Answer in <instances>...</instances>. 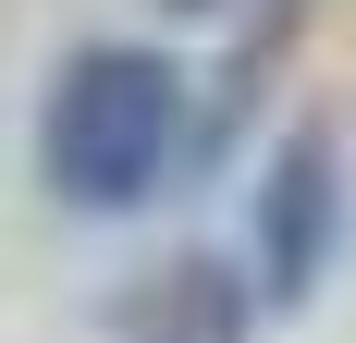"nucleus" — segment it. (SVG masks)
<instances>
[{"mask_svg":"<svg viewBox=\"0 0 356 343\" xmlns=\"http://www.w3.org/2000/svg\"><path fill=\"white\" fill-rule=\"evenodd\" d=\"M172 135H184V74L160 62V49H123V37H99V49H74L62 86H49V110H37V172H49V196L62 208H136L160 172H172Z\"/></svg>","mask_w":356,"mask_h":343,"instance_id":"1","label":"nucleus"},{"mask_svg":"<svg viewBox=\"0 0 356 343\" xmlns=\"http://www.w3.org/2000/svg\"><path fill=\"white\" fill-rule=\"evenodd\" d=\"M332 221H344V172H332V135H283L270 184H258V294H307L332 258Z\"/></svg>","mask_w":356,"mask_h":343,"instance_id":"2","label":"nucleus"},{"mask_svg":"<svg viewBox=\"0 0 356 343\" xmlns=\"http://www.w3.org/2000/svg\"><path fill=\"white\" fill-rule=\"evenodd\" d=\"M160 343H234V307L209 294V270H184V294H172V319H160Z\"/></svg>","mask_w":356,"mask_h":343,"instance_id":"3","label":"nucleus"},{"mask_svg":"<svg viewBox=\"0 0 356 343\" xmlns=\"http://www.w3.org/2000/svg\"><path fill=\"white\" fill-rule=\"evenodd\" d=\"M160 12H234V0H160Z\"/></svg>","mask_w":356,"mask_h":343,"instance_id":"4","label":"nucleus"}]
</instances>
